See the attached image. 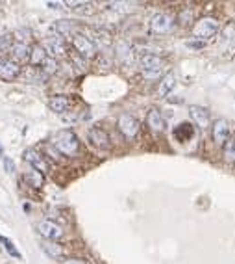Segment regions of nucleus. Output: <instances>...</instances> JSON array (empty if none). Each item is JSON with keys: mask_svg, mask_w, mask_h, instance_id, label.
I'll use <instances>...</instances> for the list:
<instances>
[{"mask_svg": "<svg viewBox=\"0 0 235 264\" xmlns=\"http://www.w3.org/2000/svg\"><path fill=\"white\" fill-rule=\"evenodd\" d=\"M52 145L56 147L58 153H62L65 157H76L80 151V141L78 136L72 130H60L52 138Z\"/></svg>", "mask_w": 235, "mask_h": 264, "instance_id": "obj_1", "label": "nucleus"}, {"mask_svg": "<svg viewBox=\"0 0 235 264\" xmlns=\"http://www.w3.org/2000/svg\"><path fill=\"white\" fill-rule=\"evenodd\" d=\"M219 21L213 19V17H204L196 22L193 26V37L196 41L207 43L209 39H213L215 35L219 34Z\"/></svg>", "mask_w": 235, "mask_h": 264, "instance_id": "obj_2", "label": "nucleus"}, {"mask_svg": "<svg viewBox=\"0 0 235 264\" xmlns=\"http://www.w3.org/2000/svg\"><path fill=\"white\" fill-rule=\"evenodd\" d=\"M72 45H74V49H76V54L78 56H82L83 60L87 58H94L96 56V47H94V43L87 37V35H83V34H74L72 35Z\"/></svg>", "mask_w": 235, "mask_h": 264, "instance_id": "obj_3", "label": "nucleus"}, {"mask_svg": "<svg viewBox=\"0 0 235 264\" xmlns=\"http://www.w3.org/2000/svg\"><path fill=\"white\" fill-rule=\"evenodd\" d=\"M174 28V17L171 13H156L150 19V30L154 34H169Z\"/></svg>", "mask_w": 235, "mask_h": 264, "instance_id": "obj_4", "label": "nucleus"}, {"mask_svg": "<svg viewBox=\"0 0 235 264\" xmlns=\"http://www.w3.org/2000/svg\"><path fill=\"white\" fill-rule=\"evenodd\" d=\"M41 47L45 49V53L48 54L50 58H58V56H65L67 54V45H65V39L63 37H58V35H50L47 37L45 41L41 43Z\"/></svg>", "mask_w": 235, "mask_h": 264, "instance_id": "obj_5", "label": "nucleus"}, {"mask_svg": "<svg viewBox=\"0 0 235 264\" xmlns=\"http://www.w3.org/2000/svg\"><path fill=\"white\" fill-rule=\"evenodd\" d=\"M22 74V67L17 65L15 62H11L10 58H0V78L11 82L15 78H19Z\"/></svg>", "mask_w": 235, "mask_h": 264, "instance_id": "obj_6", "label": "nucleus"}, {"mask_svg": "<svg viewBox=\"0 0 235 264\" xmlns=\"http://www.w3.org/2000/svg\"><path fill=\"white\" fill-rule=\"evenodd\" d=\"M37 231L41 232V236L45 238V240H50V242H54V240H60L63 236V229L58 225L56 222H50V220H43V222H39V225H37Z\"/></svg>", "mask_w": 235, "mask_h": 264, "instance_id": "obj_7", "label": "nucleus"}, {"mask_svg": "<svg viewBox=\"0 0 235 264\" xmlns=\"http://www.w3.org/2000/svg\"><path fill=\"white\" fill-rule=\"evenodd\" d=\"M22 158H24V162H28L35 171H39L43 175L48 171V162L45 160V157H43L41 153H37V151H33V149H26V151L22 153Z\"/></svg>", "mask_w": 235, "mask_h": 264, "instance_id": "obj_8", "label": "nucleus"}, {"mask_svg": "<svg viewBox=\"0 0 235 264\" xmlns=\"http://www.w3.org/2000/svg\"><path fill=\"white\" fill-rule=\"evenodd\" d=\"M119 128H121V132L128 140H133L139 134V121L133 116H130V114H123L119 117Z\"/></svg>", "mask_w": 235, "mask_h": 264, "instance_id": "obj_9", "label": "nucleus"}, {"mask_svg": "<svg viewBox=\"0 0 235 264\" xmlns=\"http://www.w3.org/2000/svg\"><path fill=\"white\" fill-rule=\"evenodd\" d=\"M10 60L11 62H15L17 65L21 64H26L28 62V58H30V47H28V43H19L15 41L11 45L10 49Z\"/></svg>", "mask_w": 235, "mask_h": 264, "instance_id": "obj_10", "label": "nucleus"}, {"mask_svg": "<svg viewBox=\"0 0 235 264\" xmlns=\"http://www.w3.org/2000/svg\"><path fill=\"white\" fill-rule=\"evenodd\" d=\"M89 141H91V145L98 149H110L111 147V141H110V136H108V132L104 130V128H98V127H93L89 130Z\"/></svg>", "mask_w": 235, "mask_h": 264, "instance_id": "obj_11", "label": "nucleus"}, {"mask_svg": "<svg viewBox=\"0 0 235 264\" xmlns=\"http://www.w3.org/2000/svg\"><path fill=\"white\" fill-rule=\"evenodd\" d=\"M141 69L143 71H159V73H163L165 60L159 58L157 54H144L141 58Z\"/></svg>", "mask_w": 235, "mask_h": 264, "instance_id": "obj_12", "label": "nucleus"}, {"mask_svg": "<svg viewBox=\"0 0 235 264\" xmlns=\"http://www.w3.org/2000/svg\"><path fill=\"white\" fill-rule=\"evenodd\" d=\"M230 123L226 121V119H217L213 125V140L215 143H219V145H224V141L230 138Z\"/></svg>", "mask_w": 235, "mask_h": 264, "instance_id": "obj_13", "label": "nucleus"}, {"mask_svg": "<svg viewBox=\"0 0 235 264\" xmlns=\"http://www.w3.org/2000/svg\"><path fill=\"white\" fill-rule=\"evenodd\" d=\"M189 114H191V119H193L200 128L209 127L211 117H209V112H207L205 108H202V106H191V108H189Z\"/></svg>", "mask_w": 235, "mask_h": 264, "instance_id": "obj_14", "label": "nucleus"}, {"mask_svg": "<svg viewBox=\"0 0 235 264\" xmlns=\"http://www.w3.org/2000/svg\"><path fill=\"white\" fill-rule=\"evenodd\" d=\"M71 103L72 101L67 95H54L48 101V108H50L54 114H65V112H69Z\"/></svg>", "mask_w": 235, "mask_h": 264, "instance_id": "obj_15", "label": "nucleus"}, {"mask_svg": "<svg viewBox=\"0 0 235 264\" xmlns=\"http://www.w3.org/2000/svg\"><path fill=\"white\" fill-rule=\"evenodd\" d=\"M146 123H148V127H150L152 132H163L165 130V119L157 108H152V110L148 112V116H146Z\"/></svg>", "mask_w": 235, "mask_h": 264, "instance_id": "obj_16", "label": "nucleus"}, {"mask_svg": "<svg viewBox=\"0 0 235 264\" xmlns=\"http://www.w3.org/2000/svg\"><path fill=\"white\" fill-rule=\"evenodd\" d=\"M74 22L71 21H56L52 24V32L56 34L58 37H65V35H74Z\"/></svg>", "mask_w": 235, "mask_h": 264, "instance_id": "obj_17", "label": "nucleus"}, {"mask_svg": "<svg viewBox=\"0 0 235 264\" xmlns=\"http://www.w3.org/2000/svg\"><path fill=\"white\" fill-rule=\"evenodd\" d=\"M48 58V54L45 53V49H43L41 45H33L30 49V58H28V64L31 67H41V64Z\"/></svg>", "mask_w": 235, "mask_h": 264, "instance_id": "obj_18", "label": "nucleus"}, {"mask_svg": "<svg viewBox=\"0 0 235 264\" xmlns=\"http://www.w3.org/2000/svg\"><path fill=\"white\" fill-rule=\"evenodd\" d=\"M174 86H176V76H174L172 73L165 74L163 78H161V82H159L157 93H159L161 97H167L174 89Z\"/></svg>", "mask_w": 235, "mask_h": 264, "instance_id": "obj_19", "label": "nucleus"}, {"mask_svg": "<svg viewBox=\"0 0 235 264\" xmlns=\"http://www.w3.org/2000/svg\"><path fill=\"white\" fill-rule=\"evenodd\" d=\"M193 132L194 128L191 123H180L178 127L174 128V136L178 141H187V140H191L193 138Z\"/></svg>", "mask_w": 235, "mask_h": 264, "instance_id": "obj_20", "label": "nucleus"}, {"mask_svg": "<svg viewBox=\"0 0 235 264\" xmlns=\"http://www.w3.org/2000/svg\"><path fill=\"white\" fill-rule=\"evenodd\" d=\"M41 247H43V251L48 255V257H52V259H60V257L63 255V247H62V246H60V244L50 242V240H43Z\"/></svg>", "mask_w": 235, "mask_h": 264, "instance_id": "obj_21", "label": "nucleus"}, {"mask_svg": "<svg viewBox=\"0 0 235 264\" xmlns=\"http://www.w3.org/2000/svg\"><path fill=\"white\" fill-rule=\"evenodd\" d=\"M24 180L30 186H33V188H41L43 184H45V175L39 173V171H35V169H30V171L24 173Z\"/></svg>", "mask_w": 235, "mask_h": 264, "instance_id": "obj_22", "label": "nucleus"}, {"mask_svg": "<svg viewBox=\"0 0 235 264\" xmlns=\"http://www.w3.org/2000/svg\"><path fill=\"white\" fill-rule=\"evenodd\" d=\"M93 43H94V47L98 49V47H110L111 45V37H110V34L104 32V30H94L93 34V37H89Z\"/></svg>", "mask_w": 235, "mask_h": 264, "instance_id": "obj_23", "label": "nucleus"}, {"mask_svg": "<svg viewBox=\"0 0 235 264\" xmlns=\"http://www.w3.org/2000/svg\"><path fill=\"white\" fill-rule=\"evenodd\" d=\"M58 69H60V67H58V62H56L54 58H50V56L41 64V73L45 74V76H50V74H54Z\"/></svg>", "mask_w": 235, "mask_h": 264, "instance_id": "obj_24", "label": "nucleus"}, {"mask_svg": "<svg viewBox=\"0 0 235 264\" xmlns=\"http://www.w3.org/2000/svg\"><path fill=\"white\" fill-rule=\"evenodd\" d=\"M119 51H117V56L123 60V62H132V54H133V51H132V47L128 45V43H119V47H117Z\"/></svg>", "mask_w": 235, "mask_h": 264, "instance_id": "obj_25", "label": "nucleus"}, {"mask_svg": "<svg viewBox=\"0 0 235 264\" xmlns=\"http://www.w3.org/2000/svg\"><path fill=\"white\" fill-rule=\"evenodd\" d=\"M224 158L228 162H235V138H228L224 141Z\"/></svg>", "mask_w": 235, "mask_h": 264, "instance_id": "obj_26", "label": "nucleus"}, {"mask_svg": "<svg viewBox=\"0 0 235 264\" xmlns=\"http://www.w3.org/2000/svg\"><path fill=\"white\" fill-rule=\"evenodd\" d=\"M0 242H2V246L6 247V251L11 255V257H15V259H21V251L15 247V244H13V240H10V238H6V236H0Z\"/></svg>", "mask_w": 235, "mask_h": 264, "instance_id": "obj_27", "label": "nucleus"}, {"mask_svg": "<svg viewBox=\"0 0 235 264\" xmlns=\"http://www.w3.org/2000/svg\"><path fill=\"white\" fill-rule=\"evenodd\" d=\"M13 45V35H2L0 37V53H10Z\"/></svg>", "mask_w": 235, "mask_h": 264, "instance_id": "obj_28", "label": "nucleus"}, {"mask_svg": "<svg viewBox=\"0 0 235 264\" xmlns=\"http://www.w3.org/2000/svg\"><path fill=\"white\" fill-rule=\"evenodd\" d=\"M161 74L159 71H143V78L146 80H157V78H161Z\"/></svg>", "mask_w": 235, "mask_h": 264, "instance_id": "obj_29", "label": "nucleus"}, {"mask_svg": "<svg viewBox=\"0 0 235 264\" xmlns=\"http://www.w3.org/2000/svg\"><path fill=\"white\" fill-rule=\"evenodd\" d=\"M4 168H6V173H13L15 171V164L11 158H4Z\"/></svg>", "mask_w": 235, "mask_h": 264, "instance_id": "obj_30", "label": "nucleus"}, {"mask_svg": "<svg viewBox=\"0 0 235 264\" xmlns=\"http://www.w3.org/2000/svg\"><path fill=\"white\" fill-rule=\"evenodd\" d=\"M47 6L50 10H63L65 8V2H47Z\"/></svg>", "mask_w": 235, "mask_h": 264, "instance_id": "obj_31", "label": "nucleus"}, {"mask_svg": "<svg viewBox=\"0 0 235 264\" xmlns=\"http://www.w3.org/2000/svg\"><path fill=\"white\" fill-rule=\"evenodd\" d=\"M187 47H191V49H204V47H205V43H202V41H196V39H193V41H189V43H187Z\"/></svg>", "mask_w": 235, "mask_h": 264, "instance_id": "obj_32", "label": "nucleus"}, {"mask_svg": "<svg viewBox=\"0 0 235 264\" xmlns=\"http://www.w3.org/2000/svg\"><path fill=\"white\" fill-rule=\"evenodd\" d=\"M62 264H85V263L80 261V259H65Z\"/></svg>", "mask_w": 235, "mask_h": 264, "instance_id": "obj_33", "label": "nucleus"}, {"mask_svg": "<svg viewBox=\"0 0 235 264\" xmlns=\"http://www.w3.org/2000/svg\"><path fill=\"white\" fill-rule=\"evenodd\" d=\"M4 157V149H2V145H0V158Z\"/></svg>", "mask_w": 235, "mask_h": 264, "instance_id": "obj_34", "label": "nucleus"}]
</instances>
